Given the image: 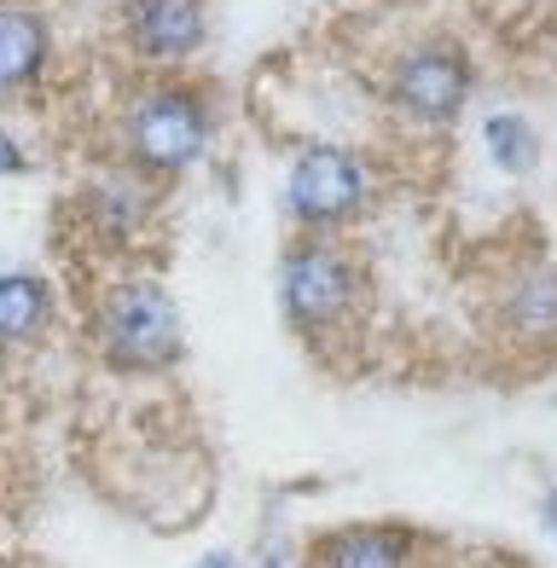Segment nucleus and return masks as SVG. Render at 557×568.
<instances>
[{
  "mask_svg": "<svg viewBox=\"0 0 557 568\" xmlns=\"http://www.w3.org/2000/svg\"><path fill=\"white\" fill-rule=\"evenodd\" d=\"M221 105L198 75H145L117 105V163L158 186H174L181 174L215 151Z\"/></svg>",
  "mask_w": 557,
  "mask_h": 568,
  "instance_id": "f257e3e1",
  "label": "nucleus"
},
{
  "mask_svg": "<svg viewBox=\"0 0 557 568\" xmlns=\"http://www.w3.org/2000/svg\"><path fill=\"white\" fill-rule=\"evenodd\" d=\"M88 337L111 377L158 383L169 372H181L186 359V314L158 273L129 267L99 284V296L88 307Z\"/></svg>",
  "mask_w": 557,
  "mask_h": 568,
  "instance_id": "f03ea898",
  "label": "nucleus"
},
{
  "mask_svg": "<svg viewBox=\"0 0 557 568\" xmlns=\"http://www.w3.org/2000/svg\"><path fill=\"white\" fill-rule=\"evenodd\" d=\"M366 302H372V278L348 239L291 232V244L278 250V314L302 343L314 348L337 343L366 314Z\"/></svg>",
  "mask_w": 557,
  "mask_h": 568,
  "instance_id": "7ed1b4c3",
  "label": "nucleus"
},
{
  "mask_svg": "<svg viewBox=\"0 0 557 568\" xmlns=\"http://www.w3.org/2000/svg\"><path fill=\"white\" fill-rule=\"evenodd\" d=\"M476 88H483V70L476 53L459 36H418L407 47H395L377 75V93H384V111L413 128V134H447L459 128Z\"/></svg>",
  "mask_w": 557,
  "mask_h": 568,
  "instance_id": "20e7f679",
  "label": "nucleus"
},
{
  "mask_svg": "<svg viewBox=\"0 0 557 568\" xmlns=\"http://www.w3.org/2000/svg\"><path fill=\"white\" fill-rule=\"evenodd\" d=\"M377 163L361 145L343 140H308L285 169V221L314 239H343L348 226H361L377 210Z\"/></svg>",
  "mask_w": 557,
  "mask_h": 568,
  "instance_id": "39448f33",
  "label": "nucleus"
},
{
  "mask_svg": "<svg viewBox=\"0 0 557 568\" xmlns=\"http://www.w3.org/2000/svg\"><path fill=\"white\" fill-rule=\"evenodd\" d=\"M210 0H117V41L134 64L158 75H186L210 53Z\"/></svg>",
  "mask_w": 557,
  "mask_h": 568,
  "instance_id": "423d86ee",
  "label": "nucleus"
},
{
  "mask_svg": "<svg viewBox=\"0 0 557 568\" xmlns=\"http://www.w3.org/2000/svg\"><path fill=\"white\" fill-rule=\"evenodd\" d=\"M75 226L88 232V244L111 250V255H129L134 244H145V232L158 226L163 215V186L158 180H145L134 169L111 163L105 174H93L82 192L70 203Z\"/></svg>",
  "mask_w": 557,
  "mask_h": 568,
  "instance_id": "0eeeda50",
  "label": "nucleus"
},
{
  "mask_svg": "<svg viewBox=\"0 0 557 568\" xmlns=\"http://www.w3.org/2000/svg\"><path fill=\"white\" fill-rule=\"evenodd\" d=\"M488 331L494 348L523 366L557 359V262H528L505 278L488 307Z\"/></svg>",
  "mask_w": 557,
  "mask_h": 568,
  "instance_id": "6e6552de",
  "label": "nucleus"
},
{
  "mask_svg": "<svg viewBox=\"0 0 557 568\" xmlns=\"http://www.w3.org/2000/svg\"><path fill=\"white\" fill-rule=\"evenodd\" d=\"M302 568H429V534L413 523H337L302 546Z\"/></svg>",
  "mask_w": 557,
  "mask_h": 568,
  "instance_id": "1a4fd4ad",
  "label": "nucleus"
},
{
  "mask_svg": "<svg viewBox=\"0 0 557 568\" xmlns=\"http://www.w3.org/2000/svg\"><path fill=\"white\" fill-rule=\"evenodd\" d=\"M59 36L36 0H0V105H23L53 82Z\"/></svg>",
  "mask_w": 557,
  "mask_h": 568,
  "instance_id": "9d476101",
  "label": "nucleus"
},
{
  "mask_svg": "<svg viewBox=\"0 0 557 568\" xmlns=\"http://www.w3.org/2000/svg\"><path fill=\"white\" fill-rule=\"evenodd\" d=\"M59 325V284L36 267H0V359L30 354Z\"/></svg>",
  "mask_w": 557,
  "mask_h": 568,
  "instance_id": "9b49d317",
  "label": "nucleus"
},
{
  "mask_svg": "<svg viewBox=\"0 0 557 568\" xmlns=\"http://www.w3.org/2000/svg\"><path fill=\"white\" fill-rule=\"evenodd\" d=\"M483 151H488V163L499 174H535L540 158H546V140H540V128L528 111H488L483 116Z\"/></svg>",
  "mask_w": 557,
  "mask_h": 568,
  "instance_id": "f8f14e48",
  "label": "nucleus"
},
{
  "mask_svg": "<svg viewBox=\"0 0 557 568\" xmlns=\"http://www.w3.org/2000/svg\"><path fill=\"white\" fill-rule=\"evenodd\" d=\"M23 174H36V158H30V145L0 122V180H23Z\"/></svg>",
  "mask_w": 557,
  "mask_h": 568,
  "instance_id": "ddd939ff",
  "label": "nucleus"
},
{
  "mask_svg": "<svg viewBox=\"0 0 557 568\" xmlns=\"http://www.w3.org/2000/svg\"><path fill=\"white\" fill-rule=\"evenodd\" d=\"M186 568H250L239 551H226V546H215V551H204L198 562H186Z\"/></svg>",
  "mask_w": 557,
  "mask_h": 568,
  "instance_id": "4468645a",
  "label": "nucleus"
},
{
  "mask_svg": "<svg viewBox=\"0 0 557 568\" xmlns=\"http://www.w3.org/2000/svg\"><path fill=\"white\" fill-rule=\"evenodd\" d=\"M250 568H285V546H273V539H267V546L250 557Z\"/></svg>",
  "mask_w": 557,
  "mask_h": 568,
  "instance_id": "2eb2a0df",
  "label": "nucleus"
},
{
  "mask_svg": "<svg viewBox=\"0 0 557 568\" xmlns=\"http://www.w3.org/2000/svg\"><path fill=\"white\" fill-rule=\"evenodd\" d=\"M540 528L557 539V487H546V499H540Z\"/></svg>",
  "mask_w": 557,
  "mask_h": 568,
  "instance_id": "dca6fc26",
  "label": "nucleus"
},
{
  "mask_svg": "<svg viewBox=\"0 0 557 568\" xmlns=\"http://www.w3.org/2000/svg\"><path fill=\"white\" fill-rule=\"evenodd\" d=\"M0 568H7V562H0Z\"/></svg>",
  "mask_w": 557,
  "mask_h": 568,
  "instance_id": "f3484780",
  "label": "nucleus"
}]
</instances>
